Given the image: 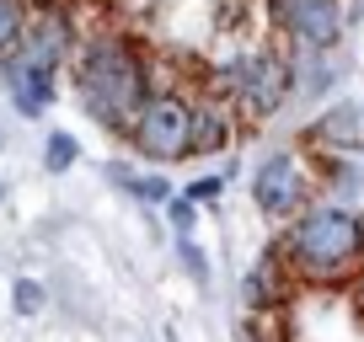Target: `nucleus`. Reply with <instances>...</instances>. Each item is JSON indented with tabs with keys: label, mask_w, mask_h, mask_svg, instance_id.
I'll return each mask as SVG.
<instances>
[{
	"label": "nucleus",
	"mask_w": 364,
	"mask_h": 342,
	"mask_svg": "<svg viewBox=\"0 0 364 342\" xmlns=\"http://www.w3.org/2000/svg\"><path fill=\"white\" fill-rule=\"evenodd\" d=\"M279 251L300 284H348L364 267V219L348 204H306L284 225Z\"/></svg>",
	"instance_id": "obj_1"
},
{
	"label": "nucleus",
	"mask_w": 364,
	"mask_h": 342,
	"mask_svg": "<svg viewBox=\"0 0 364 342\" xmlns=\"http://www.w3.org/2000/svg\"><path fill=\"white\" fill-rule=\"evenodd\" d=\"M75 92H80V107L102 128L129 134V123L139 118V107H145V96L156 86H150V70L134 54V43L102 33L91 43H80V54H75Z\"/></svg>",
	"instance_id": "obj_2"
},
{
	"label": "nucleus",
	"mask_w": 364,
	"mask_h": 342,
	"mask_svg": "<svg viewBox=\"0 0 364 342\" xmlns=\"http://www.w3.org/2000/svg\"><path fill=\"white\" fill-rule=\"evenodd\" d=\"M209 80H215L209 92H220L241 118L262 123V118H273L289 102V92H295V65H289L284 54H273V48H252V54L225 59Z\"/></svg>",
	"instance_id": "obj_3"
},
{
	"label": "nucleus",
	"mask_w": 364,
	"mask_h": 342,
	"mask_svg": "<svg viewBox=\"0 0 364 342\" xmlns=\"http://www.w3.org/2000/svg\"><path fill=\"white\" fill-rule=\"evenodd\" d=\"M129 145L139 150L156 166H177V160L193 155V102L177 92H150L139 118L129 123Z\"/></svg>",
	"instance_id": "obj_4"
},
{
	"label": "nucleus",
	"mask_w": 364,
	"mask_h": 342,
	"mask_svg": "<svg viewBox=\"0 0 364 342\" xmlns=\"http://www.w3.org/2000/svg\"><path fill=\"white\" fill-rule=\"evenodd\" d=\"M252 198H257V209L268 219H279V225H289V219L311 204V177H306L295 150H273V155L252 171Z\"/></svg>",
	"instance_id": "obj_5"
},
{
	"label": "nucleus",
	"mask_w": 364,
	"mask_h": 342,
	"mask_svg": "<svg viewBox=\"0 0 364 342\" xmlns=\"http://www.w3.org/2000/svg\"><path fill=\"white\" fill-rule=\"evenodd\" d=\"M273 16L295 38V48H338L343 43V0H273Z\"/></svg>",
	"instance_id": "obj_6"
},
{
	"label": "nucleus",
	"mask_w": 364,
	"mask_h": 342,
	"mask_svg": "<svg viewBox=\"0 0 364 342\" xmlns=\"http://www.w3.org/2000/svg\"><path fill=\"white\" fill-rule=\"evenodd\" d=\"M11 54L33 59V65H43V70H65L70 59H75V22H70V11H65V6H43V11H33V16H27L22 43H16Z\"/></svg>",
	"instance_id": "obj_7"
},
{
	"label": "nucleus",
	"mask_w": 364,
	"mask_h": 342,
	"mask_svg": "<svg viewBox=\"0 0 364 342\" xmlns=\"http://www.w3.org/2000/svg\"><path fill=\"white\" fill-rule=\"evenodd\" d=\"M0 75H6V96H11V107L22 118H43L48 107H54L59 70H43V65H33V59H22V54H6L0 59Z\"/></svg>",
	"instance_id": "obj_8"
},
{
	"label": "nucleus",
	"mask_w": 364,
	"mask_h": 342,
	"mask_svg": "<svg viewBox=\"0 0 364 342\" xmlns=\"http://www.w3.org/2000/svg\"><path fill=\"white\" fill-rule=\"evenodd\" d=\"M289 289H295V267L284 263V251H279V246L262 251L257 263L241 273V299H247V310H284Z\"/></svg>",
	"instance_id": "obj_9"
},
{
	"label": "nucleus",
	"mask_w": 364,
	"mask_h": 342,
	"mask_svg": "<svg viewBox=\"0 0 364 342\" xmlns=\"http://www.w3.org/2000/svg\"><path fill=\"white\" fill-rule=\"evenodd\" d=\"M241 113L220 92H204V102H193V155H220L236 139Z\"/></svg>",
	"instance_id": "obj_10"
},
{
	"label": "nucleus",
	"mask_w": 364,
	"mask_h": 342,
	"mask_svg": "<svg viewBox=\"0 0 364 342\" xmlns=\"http://www.w3.org/2000/svg\"><path fill=\"white\" fill-rule=\"evenodd\" d=\"M359 123H364L359 107H353V102H338L332 113L316 118V134H311V139H316V145H327V150H353V145L364 139Z\"/></svg>",
	"instance_id": "obj_11"
},
{
	"label": "nucleus",
	"mask_w": 364,
	"mask_h": 342,
	"mask_svg": "<svg viewBox=\"0 0 364 342\" xmlns=\"http://www.w3.org/2000/svg\"><path fill=\"white\" fill-rule=\"evenodd\" d=\"M27 16H33V6H27V0H0V59L22 43Z\"/></svg>",
	"instance_id": "obj_12"
},
{
	"label": "nucleus",
	"mask_w": 364,
	"mask_h": 342,
	"mask_svg": "<svg viewBox=\"0 0 364 342\" xmlns=\"http://www.w3.org/2000/svg\"><path fill=\"white\" fill-rule=\"evenodd\" d=\"M113 182H124L134 198H150V204H166V198H171L166 177H134L129 166H113Z\"/></svg>",
	"instance_id": "obj_13"
},
{
	"label": "nucleus",
	"mask_w": 364,
	"mask_h": 342,
	"mask_svg": "<svg viewBox=\"0 0 364 342\" xmlns=\"http://www.w3.org/2000/svg\"><path fill=\"white\" fill-rule=\"evenodd\" d=\"M75 160H80V145L65 134V128H54V134H48V145H43V166H48V171H70Z\"/></svg>",
	"instance_id": "obj_14"
},
{
	"label": "nucleus",
	"mask_w": 364,
	"mask_h": 342,
	"mask_svg": "<svg viewBox=\"0 0 364 342\" xmlns=\"http://www.w3.org/2000/svg\"><path fill=\"white\" fill-rule=\"evenodd\" d=\"M166 219H171V230L177 236H193V225H198V198L188 193V198H166Z\"/></svg>",
	"instance_id": "obj_15"
},
{
	"label": "nucleus",
	"mask_w": 364,
	"mask_h": 342,
	"mask_svg": "<svg viewBox=\"0 0 364 342\" xmlns=\"http://www.w3.org/2000/svg\"><path fill=\"white\" fill-rule=\"evenodd\" d=\"M11 305H16V316H38V310H43V284H38V278H16Z\"/></svg>",
	"instance_id": "obj_16"
},
{
	"label": "nucleus",
	"mask_w": 364,
	"mask_h": 342,
	"mask_svg": "<svg viewBox=\"0 0 364 342\" xmlns=\"http://www.w3.org/2000/svg\"><path fill=\"white\" fill-rule=\"evenodd\" d=\"M182 263H188V273H193L198 284H209V263H204V251H198L188 236H182Z\"/></svg>",
	"instance_id": "obj_17"
},
{
	"label": "nucleus",
	"mask_w": 364,
	"mask_h": 342,
	"mask_svg": "<svg viewBox=\"0 0 364 342\" xmlns=\"http://www.w3.org/2000/svg\"><path fill=\"white\" fill-rule=\"evenodd\" d=\"M220 193V182H193V198H198V204H204V198H215Z\"/></svg>",
	"instance_id": "obj_18"
},
{
	"label": "nucleus",
	"mask_w": 364,
	"mask_h": 342,
	"mask_svg": "<svg viewBox=\"0 0 364 342\" xmlns=\"http://www.w3.org/2000/svg\"><path fill=\"white\" fill-rule=\"evenodd\" d=\"M353 294H359V305H364V267L353 273Z\"/></svg>",
	"instance_id": "obj_19"
},
{
	"label": "nucleus",
	"mask_w": 364,
	"mask_h": 342,
	"mask_svg": "<svg viewBox=\"0 0 364 342\" xmlns=\"http://www.w3.org/2000/svg\"><path fill=\"white\" fill-rule=\"evenodd\" d=\"M0 145H6V139H0Z\"/></svg>",
	"instance_id": "obj_20"
}]
</instances>
